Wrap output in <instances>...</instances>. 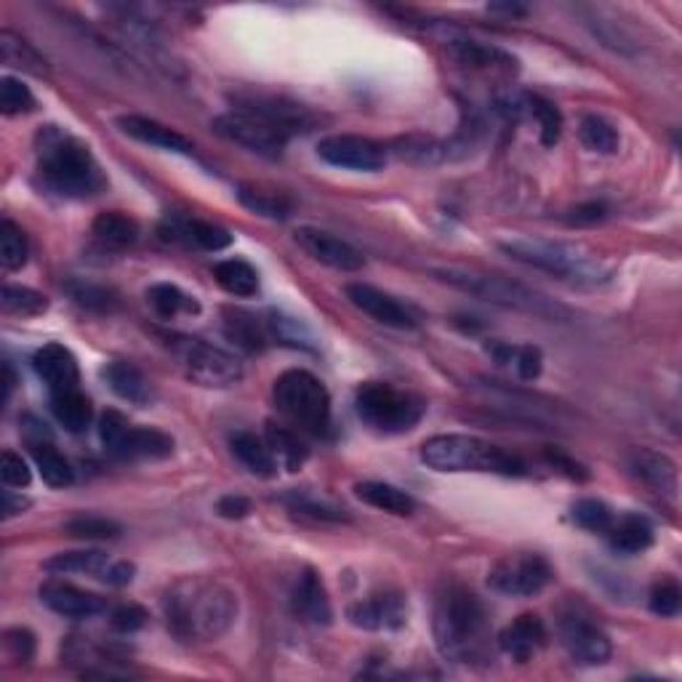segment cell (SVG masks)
<instances>
[{"instance_id": "3", "label": "cell", "mask_w": 682, "mask_h": 682, "mask_svg": "<svg viewBox=\"0 0 682 682\" xmlns=\"http://www.w3.org/2000/svg\"><path fill=\"white\" fill-rule=\"evenodd\" d=\"M38 176L59 198L85 200L107 187L100 163L81 139L59 126L41 128L35 137Z\"/></svg>"}, {"instance_id": "48", "label": "cell", "mask_w": 682, "mask_h": 682, "mask_svg": "<svg viewBox=\"0 0 682 682\" xmlns=\"http://www.w3.org/2000/svg\"><path fill=\"white\" fill-rule=\"evenodd\" d=\"M392 152H395L401 161H408V163H416V165H435V163H440L442 158H446V150H442V145H438V141L427 139V137L397 139L395 150Z\"/></svg>"}, {"instance_id": "53", "label": "cell", "mask_w": 682, "mask_h": 682, "mask_svg": "<svg viewBox=\"0 0 682 682\" xmlns=\"http://www.w3.org/2000/svg\"><path fill=\"white\" fill-rule=\"evenodd\" d=\"M0 481L5 483V488H27L33 483V472L20 453L3 451L0 456Z\"/></svg>"}, {"instance_id": "22", "label": "cell", "mask_w": 682, "mask_h": 682, "mask_svg": "<svg viewBox=\"0 0 682 682\" xmlns=\"http://www.w3.org/2000/svg\"><path fill=\"white\" fill-rule=\"evenodd\" d=\"M118 128L126 137L141 141V145H152L158 150L176 152V155H193L195 145L176 128L165 126V123L147 118V115H123L118 118Z\"/></svg>"}, {"instance_id": "19", "label": "cell", "mask_w": 682, "mask_h": 682, "mask_svg": "<svg viewBox=\"0 0 682 682\" xmlns=\"http://www.w3.org/2000/svg\"><path fill=\"white\" fill-rule=\"evenodd\" d=\"M496 645L504 656L512 661H531L536 659L546 645V626L536 613H522L512 624H507L496 637Z\"/></svg>"}, {"instance_id": "15", "label": "cell", "mask_w": 682, "mask_h": 682, "mask_svg": "<svg viewBox=\"0 0 682 682\" xmlns=\"http://www.w3.org/2000/svg\"><path fill=\"white\" fill-rule=\"evenodd\" d=\"M213 131H217L221 139L232 141V145H241L248 152H256V155L262 158H280L288 145V139L280 137L278 131H273V128L264 126L262 120L251 118V115L238 113V109L219 115V118L213 120Z\"/></svg>"}, {"instance_id": "24", "label": "cell", "mask_w": 682, "mask_h": 682, "mask_svg": "<svg viewBox=\"0 0 682 682\" xmlns=\"http://www.w3.org/2000/svg\"><path fill=\"white\" fill-rule=\"evenodd\" d=\"M33 366L43 379V384L48 386V392L78 390V384H81V368H78L76 355L67 347H61V344H46V347H41L35 352Z\"/></svg>"}, {"instance_id": "36", "label": "cell", "mask_w": 682, "mask_h": 682, "mask_svg": "<svg viewBox=\"0 0 682 682\" xmlns=\"http://www.w3.org/2000/svg\"><path fill=\"white\" fill-rule=\"evenodd\" d=\"M355 496H358L360 501H366L368 507L397 515V518H408V515L416 512L414 496L405 494V490L390 483H373V481L358 483L355 485Z\"/></svg>"}, {"instance_id": "28", "label": "cell", "mask_w": 682, "mask_h": 682, "mask_svg": "<svg viewBox=\"0 0 682 682\" xmlns=\"http://www.w3.org/2000/svg\"><path fill=\"white\" fill-rule=\"evenodd\" d=\"M485 352L496 360V366L509 368L520 382H536L542 377L544 355L542 349L533 344H507V342H490L485 344Z\"/></svg>"}, {"instance_id": "58", "label": "cell", "mask_w": 682, "mask_h": 682, "mask_svg": "<svg viewBox=\"0 0 682 682\" xmlns=\"http://www.w3.org/2000/svg\"><path fill=\"white\" fill-rule=\"evenodd\" d=\"M30 507V501L24 499L22 494H16V490H3V520H11L16 518V515H22L24 509Z\"/></svg>"}, {"instance_id": "39", "label": "cell", "mask_w": 682, "mask_h": 682, "mask_svg": "<svg viewBox=\"0 0 682 682\" xmlns=\"http://www.w3.org/2000/svg\"><path fill=\"white\" fill-rule=\"evenodd\" d=\"M147 301H150L152 310L161 317H165V321H171V317L176 315H198L200 312L198 299L187 297L182 288L171 286V282H158V286H152L150 291H147Z\"/></svg>"}, {"instance_id": "25", "label": "cell", "mask_w": 682, "mask_h": 682, "mask_svg": "<svg viewBox=\"0 0 682 682\" xmlns=\"http://www.w3.org/2000/svg\"><path fill=\"white\" fill-rule=\"evenodd\" d=\"M629 470L637 481H643L648 488H654L656 494L669 496V499L678 496L680 488L678 464L669 456H663V453L648 451V448H637L629 456Z\"/></svg>"}, {"instance_id": "41", "label": "cell", "mask_w": 682, "mask_h": 682, "mask_svg": "<svg viewBox=\"0 0 682 682\" xmlns=\"http://www.w3.org/2000/svg\"><path fill=\"white\" fill-rule=\"evenodd\" d=\"M65 291L70 293V299L76 301L78 307L89 312H100V315H109V312L118 310L120 297L107 286H96V282L89 280H67Z\"/></svg>"}, {"instance_id": "8", "label": "cell", "mask_w": 682, "mask_h": 682, "mask_svg": "<svg viewBox=\"0 0 682 682\" xmlns=\"http://www.w3.org/2000/svg\"><path fill=\"white\" fill-rule=\"evenodd\" d=\"M421 397L384 382H366L355 395L358 419L379 435H403L414 429L424 416Z\"/></svg>"}, {"instance_id": "40", "label": "cell", "mask_w": 682, "mask_h": 682, "mask_svg": "<svg viewBox=\"0 0 682 682\" xmlns=\"http://www.w3.org/2000/svg\"><path fill=\"white\" fill-rule=\"evenodd\" d=\"M0 59H3V65L16 67V70L24 72H33V76H43V72L48 70L46 59H43L27 41L11 33V30H3V33H0Z\"/></svg>"}, {"instance_id": "47", "label": "cell", "mask_w": 682, "mask_h": 682, "mask_svg": "<svg viewBox=\"0 0 682 682\" xmlns=\"http://www.w3.org/2000/svg\"><path fill=\"white\" fill-rule=\"evenodd\" d=\"M3 310L9 315H20V317H35L43 315L48 310V299L43 293L33 291V288L24 286H3Z\"/></svg>"}, {"instance_id": "57", "label": "cell", "mask_w": 682, "mask_h": 682, "mask_svg": "<svg viewBox=\"0 0 682 682\" xmlns=\"http://www.w3.org/2000/svg\"><path fill=\"white\" fill-rule=\"evenodd\" d=\"M605 217H608V208L602 206V203H583V206L574 208V211L568 213V224H576V227L600 224Z\"/></svg>"}, {"instance_id": "45", "label": "cell", "mask_w": 682, "mask_h": 682, "mask_svg": "<svg viewBox=\"0 0 682 682\" xmlns=\"http://www.w3.org/2000/svg\"><path fill=\"white\" fill-rule=\"evenodd\" d=\"M27 256L30 245L22 227H16L11 219H3V224H0V264H3V269H9V273L22 269L27 264Z\"/></svg>"}, {"instance_id": "60", "label": "cell", "mask_w": 682, "mask_h": 682, "mask_svg": "<svg viewBox=\"0 0 682 682\" xmlns=\"http://www.w3.org/2000/svg\"><path fill=\"white\" fill-rule=\"evenodd\" d=\"M490 11H504V14H509V16H522L528 9L518 3H507V5H490Z\"/></svg>"}, {"instance_id": "11", "label": "cell", "mask_w": 682, "mask_h": 682, "mask_svg": "<svg viewBox=\"0 0 682 682\" xmlns=\"http://www.w3.org/2000/svg\"><path fill=\"white\" fill-rule=\"evenodd\" d=\"M557 635H560L565 654L581 667H600L613 654L611 637L579 602L563 608L557 619Z\"/></svg>"}, {"instance_id": "17", "label": "cell", "mask_w": 682, "mask_h": 682, "mask_svg": "<svg viewBox=\"0 0 682 682\" xmlns=\"http://www.w3.org/2000/svg\"><path fill=\"white\" fill-rule=\"evenodd\" d=\"M297 243L315 262L325 264L331 269H339V273H358L362 269V254L355 245H349L342 238L331 235V232L317 230V227H299L297 230Z\"/></svg>"}, {"instance_id": "14", "label": "cell", "mask_w": 682, "mask_h": 682, "mask_svg": "<svg viewBox=\"0 0 682 682\" xmlns=\"http://www.w3.org/2000/svg\"><path fill=\"white\" fill-rule=\"evenodd\" d=\"M317 155L323 158L328 165L347 171H382L386 163V150L379 141L358 137V134H334V137H325L317 145Z\"/></svg>"}, {"instance_id": "20", "label": "cell", "mask_w": 682, "mask_h": 682, "mask_svg": "<svg viewBox=\"0 0 682 682\" xmlns=\"http://www.w3.org/2000/svg\"><path fill=\"white\" fill-rule=\"evenodd\" d=\"M41 600L43 605L51 608L54 613H59L65 619H94L96 613H102L107 608V602L100 594L85 592V589H78L76 583L59 579L43 583Z\"/></svg>"}, {"instance_id": "54", "label": "cell", "mask_w": 682, "mask_h": 682, "mask_svg": "<svg viewBox=\"0 0 682 682\" xmlns=\"http://www.w3.org/2000/svg\"><path fill=\"white\" fill-rule=\"evenodd\" d=\"M145 624L147 611L137 605V602H123V605L115 608L113 616H109V626H113L115 632H120V635H134V632H139Z\"/></svg>"}, {"instance_id": "52", "label": "cell", "mask_w": 682, "mask_h": 682, "mask_svg": "<svg viewBox=\"0 0 682 682\" xmlns=\"http://www.w3.org/2000/svg\"><path fill=\"white\" fill-rule=\"evenodd\" d=\"M650 611L661 619H674L682 608V589L674 579H661L650 589Z\"/></svg>"}, {"instance_id": "46", "label": "cell", "mask_w": 682, "mask_h": 682, "mask_svg": "<svg viewBox=\"0 0 682 682\" xmlns=\"http://www.w3.org/2000/svg\"><path fill=\"white\" fill-rule=\"evenodd\" d=\"M65 531L72 539H83V542H107V539H118L123 528L115 520L100 518V515H81V518L67 522Z\"/></svg>"}, {"instance_id": "32", "label": "cell", "mask_w": 682, "mask_h": 682, "mask_svg": "<svg viewBox=\"0 0 682 682\" xmlns=\"http://www.w3.org/2000/svg\"><path fill=\"white\" fill-rule=\"evenodd\" d=\"M264 438H267L269 451H273L275 462L282 464V470L299 472L301 466H304L307 459H310V448H307V442L299 438L297 429L282 427V424H275V421H267Z\"/></svg>"}, {"instance_id": "29", "label": "cell", "mask_w": 682, "mask_h": 682, "mask_svg": "<svg viewBox=\"0 0 682 682\" xmlns=\"http://www.w3.org/2000/svg\"><path fill=\"white\" fill-rule=\"evenodd\" d=\"M608 544L622 555H643L645 550L654 546V525L640 515H624V518H613L611 528H608Z\"/></svg>"}, {"instance_id": "37", "label": "cell", "mask_w": 682, "mask_h": 682, "mask_svg": "<svg viewBox=\"0 0 682 682\" xmlns=\"http://www.w3.org/2000/svg\"><path fill=\"white\" fill-rule=\"evenodd\" d=\"M213 278L230 297L251 299L259 291V275L243 259H224L213 267Z\"/></svg>"}, {"instance_id": "27", "label": "cell", "mask_w": 682, "mask_h": 682, "mask_svg": "<svg viewBox=\"0 0 682 682\" xmlns=\"http://www.w3.org/2000/svg\"><path fill=\"white\" fill-rule=\"evenodd\" d=\"M448 57L456 61L459 67L477 72H515L518 70V61L509 57L507 51L496 46H485L477 41H451L448 43Z\"/></svg>"}, {"instance_id": "44", "label": "cell", "mask_w": 682, "mask_h": 682, "mask_svg": "<svg viewBox=\"0 0 682 682\" xmlns=\"http://www.w3.org/2000/svg\"><path fill=\"white\" fill-rule=\"evenodd\" d=\"M579 137L583 147L598 152V155H613L619 150V131L613 128V123L600 118V115H583Z\"/></svg>"}, {"instance_id": "1", "label": "cell", "mask_w": 682, "mask_h": 682, "mask_svg": "<svg viewBox=\"0 0 682 682\" xmlns=\"http://www.w3.org/2000/svg\"><path fill=\"white\" fill-rule=\"evenodd\" d=\"M163 616L182 643H211L230 632L238 619V594L213 576H184L163 594Z\"/></svg>"}, {"instance_id": "55", "label": "cell", "mask_w": 682, "mask_h": 682, "mask_svg": "<svg viewBox=\"0 0 682 682\" xmlns=\"http://www.w3.org/2000/svg\"><path fill=\"white\" fill-rule=\"evenodd\" d=\"M3 645H5V650H9V656L14 661H20V663L33 661V656H35V637H33V632H30V629H20V626H16V629H9L3 635Z\"/></svg>"}, {"instance_id": "10", "label": "cell", "mask_w": 682, "mask_h": 682, "mask_svg": "<svg viewBox=\"0 0 682 682\" xmlns=\"http://www.w3.org/2000/svg\"><path fill=\"white\" fill-rule=\"evenodd\" d=\"M100 440L109 456L123 462H163L174 453V438L155 427H134L120 411H104Z\"/></svg>"}, {"instance_id": "56", "label": "cell", "mask_w": 682, "mask_h": 682, "mask_svg": "<svg viewBox=\"0 0 682 682\" xmlns=\"http://www.w3.org/2000/svg\"><path fill=\"white\" fill-rule=\"evenodd\" d=\"M217 512L221 515L224 520H243L251 515V501L245 499V496H221V499L217 501Z\"/></svg>"}, {"instance_id": "23", "label": "cell", "mask_w": 682, "mask_h": 682, "mask_svg": "<svg viewBox=\"0 0 682 682\" xmlns=\"http://www.w3.org/2000/svg\"><path fill=\"white\" fill-rule=\"evenodd\" d=\"M291 602H293V613H297L299 619H304L307 624L328 626L331 622H334V608H331L328 589H325V583L317 570H312V568L301 570L297 587H293Z\"/></svg>"}, {"instance_id": "59", "label": "cell", "mask_w": 682, "mask_h": 682, "mask_svg": "<svg viewBox=\"0 0 682 682\" xmlns=\"http://www.w3.org/2000/svg\"><path fill=\"white\" fill-rule=\"evenodd\" d=\"M0 384H3V397H0V403H9L11 395H14V386H16V377H14V368H11V362L5 360L3 362V379H0Z\"/></svg>"}, {"instance_id": "7", "label": "cell", "mask_w": 682, "mask_h": 682, "mask_svg": "<svg viewBox=\"0 0 682 682\" xmlns=\"http://www.w3.org/2000/svg\"><path fill=\"white\" fill-rule=\"evenodd\" d=\"M273 395L280 414L288 416L299 429L317 435V438L328 435L331 395L321 379L312 377L310 371H301V368H291L275 379Z\"/></svg>"}, {"instance_id": "5", "label": "cell", "mask_w": 682, "mask_h": 682, "mask_svg": "<svg viewBox=\"0 0 682 682\" xmlns=\"http://www.w3.org/2000/svg\"><path fill=\"white\" fill-rule=\"evenodd\" d=\"M421 462L435 472H494L504 477L528 475L520 456L472 435H435L424 440Z\"/></svg>"}, {"instance_id": "2", "label": "cell", "mask_w": 682, "mask_h": 682, "mask_svg": "<svg viewBox=\"0 0 682 682\" xmlns=\"http://www.w3.org/2000/svg\"><path fill=\"white\" fill-rule=\"evenodd\" d=\"M432 632L446 659L481 667L490 661V626L481 598L464 583H446L435 600Z\"/></svg>"}, {"instance_id": "16", "label": "cell", "mask_w": 682, "mask_h": 682, "mask_svg": "<svg viewBox=\"0 0 682 682\" xmlns=\"http://www.w3.org/2000/svg\"><path fill=\"white\" fill-rule=\"evenodd\" d=\"M347 619L358 629L395 632L408 622V602L401 592H373L347 608Z\"/></svg>"}, {"instance_id": "21", "label": "cell", "mask_w": 682, "mask_h": 682, "mask_svg": "<svg viewBox=\"0 0 682 682\" xmlns=\"http://www.w3.org/2000/svg\"><path fill=\"white\" fill-rule=\"evenodd\" d=\"M161 235L163 241L182 243L200 251H221L232 243V235L224 227L187 217H165L161 224Z\"/></svg>"}, {"instance_id": "50", "label": "cell", "mask_w": 682, "mask_h": 682, "mask_svg": "<svg viewBox=\"0 0 682 682\" xmlns=\"http://www.w3.org/2000/svg\"><path fill=\"white\" fill-rule=\"evenodd\" d=\"M574 522L589 533H608L613 522V512L605 501L581 499L574 507Z\"/></svg>"}, {"instance_id": "4", "label": "cell", "mask_w": 682, "mask_h": 682, "mask_svg": "<svg viewBox=\"0 0 682 682\" xmlns=\"http://www.w3.org/2000/svg\"><path fill=\"white\" fill-rule=\"evenodd\" d=\"M499 248L515 262L528 264L533 269L555 275V278L574 282V286H602L611 280V267L583 245L563 241H539V238H509Z\"/></svg>"}, {"instance_id": "49", "label": "cell", "mask_w": 682, "mask_h": 682, "mask_svg": "<svg viewBox=\"0 0 682 682\" xmlns=\"http://www.w3.org/2000/svg\"><path fill=\"white\" fill-rule=\"evenodd\" d=\"M238 200H241L248 211L259 213V217H267V219H286L288 213H291V200H286L282 195H269V193H259V189L241 187L238 189Z\"/></svg>"}, {"instance_id": "30", "label": "cell", "mask_w": 682, "mask_h": 682, "mask_svg": "<svg viewBox=\"0 0 682 682\" xmlns=\"http://www.w3.org/2000/svg\"><path fill=\"white\" fill-rule=\"evenodd\" d=\"M115 560H109L107 555L100 550H83V552H61L54 555L51 560H46V570L54 576H91V579H100L107 583L109 568Z\"/></svg>"}, {"instance_id": "33", "label": "cell", "mask_w": 682, "mask_h": 682, "mask_svg": "<svg viewBox=\"0 0 682 682\" xmlns=\"http://www.w3.org/2000/svg\"><path fill=\"white\" fill-rule=\"evenodd\" d=\"M102 377H104V382L109 384V390H113L118 397H123V401H128L134 405L150 403V395H152L150 382H147L145 373H141L137 366H131V362H126V360L109 362V366H104Z\"/></svg>"}, {"instance_id": "18", "label": "cell", "mask_w": 682, "mask_h": 682, "mask_svg": "<svg viewBox=\"0 0 682 682\" xmlns=\"http://www.w3.org/2000/svg\"><path fill=\"white\" fill-rule=\"evenodd\" d=\"M347 299L358 307L360 312H366L371 321L386 325V328L397 331H411L416 328V317L411 315V310L401 304L390 293L379 291L377 286H368V282H349L347 286Z\"/></svg>"}, {"instance_id": "26", "label": "cell", "mask_w": 682, "mask_h": 682, "mask_svg": "<svg viewBox=\"0 0 682 682\" xmlns=\"http://www.w3.org/2000/svg\"><path fill=\"white\" fill-rule=\"evenodd\" d=\"M224 336L245 352H262L273 344V328L269 317H259L248 310H227L224 312Z\"/></svg>"}, {"instance_id": "35", "label": "cell", "mask_w": 682, "mask_h": 682, "mask_svg": "<svg viewBox=\"0 0 682 682\" xmlns=\"http://www.w3.org/2000/svg\"><path fill=\"white\" fill-rule=\"evenodd\" d=\"M51 414L57 416V421L67 429V432L81 435L91 427L94 405H91L89 397L81 392V386H78V390L51 392Z\"/></svg>"}, {"instance_id": "31", "label": "cell", "mask_w": 682, "mask_h": 682, "mask_svg": "<svg viewBox=\"0 0 682 682\" xmlns=\"http://www.w3.org/2000/svg\"><path fill=\"white\" fill-rule=\"evenodd\" d=\"M230 448L232 453H235L238 462H241L251 475L264 477V481L278 475V462H275L267 440L256 438L254 432H235L230 438Z\"/></svg>"}, {"instance_id": "38", "label": "cell", "mask_w": 682, "mask_h": 682, "mask_svg": "<svg viewBox=\"0 0 682 682\" xmlns=\"http://www.w3.org/2000/svg\"><path fill=\"white\" fill-rule=\"evenodd\" d=\"M33 462L38 466L43 483L51 488H70L76 483V472L70 462L51 446V442H33Z\"/></svg>"}, {"instance_id": "43", "label": "cell", "mask_w": 682, "mask_h": 682, "mask_svg": "<svg viewBox=\"0 0 682 682\" xmlns=\"http://www.w3.org/2000/svg\"><path fill=\"white\" fill-rule=\"evenodd\" d=\"M525 118H533L539 123L544 147H555L560 141L563 115L550 100H544L539 94H525Z\"/></svg>"}, {"instance_id": "12", "label": "cell", "mask_w": 682, "mask_h": 682, "mask_svg": "<svg viewBox=\"0 0 682 682\" xmlns=\"http://www.w3.org/2000/svg\"><path fill=\"white\" fill-rule=\"evenodd\" d=\"M555 579V570L542 555L520 552V555H507L490 568L488 587L494 592L507 594V598H533L544 592Z\"/></svg>"}, {"instance_id": "34", "label": "cell", "mask_w": 682, "mask_h": 682, "mask_svg": "<svg viewBox=\"0 0 682 682\" xmlns=\"http://www.w3.org/2000/svg\"><path fill=\"white\" fill-rule=\"evenodd\" d=\"M91 232H94L96 243L109 251H126L139 241L137 219H131L128 213L120 211L100 213V217L94 219V224H91Z\"/></svg>"}, {"instance_id": "9", "label": "cell", "mask_w": 682, "mask_h": 682, "mask_svg": "<svg viewBox=\"0 0 682 682\" xmlns=\"http://www.w3.org/2000/svg\"><path fill=\"white\" fill-rule=\"evenodd\" d=\"M165 347L180 362L184 377L200 386H232L243 379V362L227 349L195 339V336L174 334L165 336Z\"/></svg>"}, {"instance_id": "51", "label": "cell", "mask_w": 682, "mask_h": 682, "mask_svg": "<svg viewBox=\"0 0 682 682\" xmlns=\"http://www.w3.org/2000/svg\"><path fill=\"white\" fill-rule=\"evenodd\" d=\"M33 107L35 96L27 85L16 81V78H3V81H0V113L11 118V115L30 113Z\"/></svg>"}, {"instance_id": "13", "label": "cell", "mask_w": 682, "mask_h": 682, "mask_svg": "<svg viewBox=\"0 0 682 682\" xmlns=\"http://www.w3.org/2000/svg\"><path fill=\"white\" fill-rule=\"evenodd\" d=\"M232 109L262 120L264 126H269L286 139L297 137V134H307L317 123L315 115L307 107H301L299 102L273 94H235L232 96Z\"/></svg>"}, {"instance_id": "42", "label": "cell", "mask_w": 682, "mask_h": 682, "mask_svg": "<svg viewBox=\"0 0 682 682\" xmlns=\"http://www.w3.org/2000/svg\"><path fill=\"white\" fill-rule=\"evenodd\" d=\"M286 507L291 512L301 515V518H312L317 522H347L349 515L347 509L328 499H317V496L304 494V490H291L288 496H282Z\"/></svg>"}, {"instance_id": "6", "label": "cell", "mask_w": 682, "mask_h": 682, "mask_svg": "<svg viewBox=\"0 0 682 682\" xmlns=\"http://www.w3.org/2000/svg\"><path fill=\"white\" fill-rule=\"evenodd\" d=\"M435 275L448 286L459 288V291L472 293V297L490 301V304L507 307V310H520L528 315L546 317V321H565L568 310L557 301H552L544 293L533 291V288L522 286L509 278H499V275H481V273H466V269H435Z\"/></svg>"}]
</instances>
